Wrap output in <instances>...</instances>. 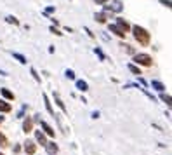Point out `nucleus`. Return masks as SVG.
<instances>
[{
	"label": "nucleus",
	"instance_id": "412c9836",
	"mask_svg": "<svg viewBox=\"0 0 172 155\" xmlns=\"http://www.w3.org/2000/svg\"><path fill=\"white\" fill-rule=\"evenodd\" d=\"M160 98H162V101H165L167 105H170V96H169V94L162 93V94H160Z\"/></svg>",
	"mask_w": 172,
	"mask_h": 155
},
{
	"label": "nucleus",
	"instance_id": "20e7f679",
	"mask_svg": "<svg viewBox=\"0 0 172 155\" xmlns=\"http://www.w3.org/2000/svg\"><path fill=\"white\" fill-rule=\"evenodd\" d=\"M24 150H26L28 155H33L37 152V145L33 141H26V143H24Z\"/></svg>",
	"mask_w": 172,
	"mask_h": 155
},
{
	"label": "nucleus",
	"instance_id": "f8f14e48",
	"mask_svg": "<svg viewBox=\"0 0 172 155\" xmlns=\"http://www.w3.org/2000/svg\"><path fill=\"white\" fill-rule=\"evenodd\" d=\"M31 127H33V120L31 119H26L23 122V131L24 133H31Z\"/></svg>",
	"mask_w": 172,
	"mask_h": 155
},
{
	"label": "nucleus",
	"instance_id": "393cba45",
	"mask_svg": "<svg viewBox=\"0 0 172 155\" xmlns=\"http://www.w3.org/2000/svg\"><path fill=\"white\" fill-rule=\"evenodd\" d=\"M31 75L35 77V80H37V82H40V77L37 75V70H35V68H31Z\"/></svg>",
	"mask_w": 172,
	"mask_h": 155
},
{
	"label": "nucleus",
	"instance_id": "9d476101",
	"mask_svg": "<svg viewBox=\"0 0 172 155\" xmlns=\"http://www.w3.org/2000/svg\"><path fill=\"white\" fill-rule=\"evenodd\" d=\"M151 87H155L158 93H163V91H165V85H163L160 80H151Z\"/></svg>",
	"mask_w": 172,
	"mask_h": 155
},
{
	"label": "nucleus",
	"instance_id": "aec40b11",
	"mask_svg": "<svg viewBox=\"0 0 172 155\" xmlns=\"http://www.w3.org/2000/svg\"><path fill=\"white\" fill-rule=\"evenodd\" d=\"M0 146H9L7 138H5V134H2V133H0Z\"/></svg>",
	"mask_w": 172,
	"mask_h": 155
},
{
	"label": "nucleus",
	"instance_id": "cd10ccee",
	"mask_svg": "<svg viewBox=\"0 0 172 155\" xmlns=\"http://www.w3.org/2000/svg\"><path fill=\"white\" fill-rule=\"evenodd\" d=\"M96 54H97V56H99L101 59H104V54L101 52V49H97V47H96Z\"/></svg>",
	"mask_w": 172,
	"mask_h": 155
},
{
	"label": "nucleus",
	"instance_id": "4be33fe9",
	"mask_svg": "<svg viewBox=\"0 0 172 155\" xmlns=\"http://www.w3.org/2000/svg\"><path fill=\"white\" fill-rule=\"evenodd\" d=\"M5 19H7V23H12V25H19V21H18L16 18H14V16H7Z\"/></svg>",
	"mask_w": 172,
	"mask_h": 155
},
{
	"label": "nucleus",
	"instance_id": "6e6552de",
	"mask_svg": "<svg viewBox=\"0 0 172 155\" xmlns=\"http://www.w3.org/2000/svg\"><path fill=\"white\" fill-rule=\"evenodd\" d=\"M35 138H37V141H38L40 143V145H47V139H45V134L44 133H42V131H37V133H35Z\"/></svg>",
	"mask_w": 172,
	"mask_h": 155
},
{
	"label": "nucleus",
	"instance_id": "39448f33",
	"mask_svg": "<svg viewBox=\"0 0 172 155\" xmlns=\"http://www.w3.org/2000/svg\"><path fill=\"white\" fill-rule=\"evenodd\" d=\"M117 26H118L120 30L124 31V33L129 30V28H130V26H129V23L125 21V19H122V18H117Z\"/></svg>",
	"mask_w": 172,
	"mask_h": 155
},
{
	"label": "nucleus",
	"instance_id": "423d86ee",
	"mask_svg": "<svg viewBox=\"0 0 172 155\" xmlns=\"http://www.w3.org/2000/svg\"><path fill=\"white\" fill-rule=\"evenodd\" d=\"M40 125H42V129H44V133L47 134V136H54V129L51 127V125H49L47 122H44V120H40Z\"/></svg>",
	"mask_w": 172,
	"mask_h": 155
},
{
	"label": "nucleus",
	"instance_id": "4468645a",
	"mask_svg": "<svg viewBox=\"0 0 172 155\" xmlns=\"http://www.w3.org/2000/svg\"><path fill=\"white\" fill-rule=\"evenodd\" d=\"M77 89L82 91V93H85V91H89V85H87L85 80H77Z\"/></svg>",
	"mask_w": 172,
	"mask_h": 155
},
{
	"label": "nucleus",
	"instance_id": "ddd939ff",
	"mask_svg": "<svg viewBox=\"0 0 172 155\" xmlns=\"http://www.w3.org/2000/svg\"><path fill=\"white\" fill-rule=\"evenodd\" d=\"M54 99H56V103H57V107H59V108H61V110L63 112H64V113H66V107H64V103H63V99H61V98H59V94H57V93H54Z\"/></svg>",
	"mask_w": 172,
	"mask_h": 155
},
{
	"label": "nucleus",
	"instance_id": "c756f323",
	"mask_svg": "<svg viewBox=\"0 0 172 155\" xmlns=\"http://www.w3.org/2000/svg\"><path fill=\"white\" fill-rule=\"evenodd\" d=\"M24 110H26V107H23V108H21V112L18 113V117H23V115H24Z\"/></svg>",
	"mask_w": 172,
	"mask_h": 155
},
{
	"label": "nucleus",
	"instance_id": "5701e85b",
	"mask_svg": "<svg viewBox=\"0 0 172 155\" xmlns=\"http://www.w3.org/2000/svg\"><path fill=\"white\" fill-rule=\"evenodd\" d=\"M64 75H66L70 80H73V79H75V73H73V70H66V73H64Z\"/></svg>",
	"mask_w": 172,
	"mask_h": 155
},
{
	"label": "nucleus",
	"instance_id": "f257e3e1",
	"mask_svg": "<svg viewBox=\"0 0 172 155\" xmlns=\"http://www.w3.org/2000/svg\"><path fill=\"white\" fill-rule=\"evenodd\" d=\"M132 31H134V39H136L141 45H148V44H150V33H148L143 26H134Z\"/></svg>",
	"mask_w": 172,
	"mask_h": 155
},
{
	"label": "nucleus",
	"instance_id": "2f4dec72",
	"mask_svg": "<svg viewBox=\"0 0 172 155\" xmlns=\"http://www.w3.org/2000/svg\"><path fill=\"white\" fill-rule=\"evenodd\" d=\"M0 155H4V153H0Z\"/></svg>",
	"mask_w": 172,
	"mask_h": 155
},
{
	"label": "nucleus",
	"instance_id": "b1692460",
	"mask_svg": "<svg viewBox=\"0 0 172 155\" xmlns=\"http://www.w3.org/2000/svg\"><path fill=\"white\" fill-rule=\"evenodd\" d=\"M51 31H52V33H54V35H57V37H61V35H63V33H61V31H59V30H57V28H54V26H51Z\"/></svg>",
	"mask_w": 172,
	"mask_h": 155
},
{
	"label": "nucleus",
	"instance_id": "dca6fc26",
	"mask_svg": "<svg viewBox=\"0 0 172 155\" xmlns=\"http://www.w3.org/2000/svg\"><path fill=\"white\" fill-rule=\"evenodd\" d=\"M45 146H47V150H49V153H57V145H56V143H47V145H45Z\"/></svg>",
	"mask_w": 172,
	"mask_h": 155
},
{
	"label": "nucleus",
	"instance_id": "6ab92c4d",
	"mask_svg": "<svg viewBox=\"0 0 172 155\" xmlns=\"http://www.w3.org/2000/svg\"><path fill=\"white\" fill-rule=\"evenodd\" d=\"M129 70L132 71L134 75H141V70H139V68H137L136 65H129Z\"/></svg>",
	"mask_w": 172,
	"mask_h": 155
},
{
	"label": "nucleus",
	"instance_id": "bb28decb",
	"mask_svg": "<svg viewBox=\"0 0 172 155\" xmlns=\"http://www.w3.org/2000/svg\"><path fill=\"white\" fill-rule=\"evenodd\" d=\"M160 4L165 5V7H170V0H160Z\"/></svg>",
	"mask_w": 172,
	"mask_h": 155
},
{
	"label": "nucleus",
	"instance_id": "0eeeda50",
	"mask_svg": "<svg viewBox=\"0 0 172 155\" xmlns=\"http://www.w3.org/2000/svg\"><path fill=\"white\" fill-rule=\"evenodd\" d=\"M110 31H113L115 35H117V37H120V39H124V37H125V33H124L122 30H120V28L117 26V25H110Z\"/></svg>",
	"mask_w": 172,
	"mask_h": 155
},
{
	"label": "nucleus",
	"instance_id": "c85d7f7f",
	"mask_svg": "<svg viewBox=\"0 0 172 155\" xmlns=\"http://www.w3.org/2000/svg\"><path fill=\"white\" fill-rule=\"evenodd\" d=\"M54 12V7H47V9L44 11V14H52Z\"/></svg>",
	"mask_w": 172,
	"mask_h": 155
},
{
	"label": "nucleus",
	"instance_id": "f03ea898",
	"mask_svg": "<svg viewBox=\"0 0 172 155\" xmlns=\"http://www.w3.org/2000/svg\"><path fill=\"white\" fill-rule=\"evenodd\" d=\"M134 61L141 66H151L153 65V59H151L150 54H144V52H139V54H134Z\"/></svg>",
	"mask_w": 172,
	"mask_h": 155
},
{
	"label": "nucleus",
	"instance_id": "7ed1b4c3",
	"mask_svg": "<svg viewBox=\"0 0 172 155\" xmlns=\"http://www.w3.org/2000/svg\"><path fill=\"white\" fill-rule=\"evenodd\" d=\"M122 9H124V4H122L120 0H115L111 5H106V7H104L106 12H108V11H110V12H120Z\"/></svg>",
	"mask_w": 172,
	"mask_h": 155
},
{
	"label": "nucleus",
	"instance_id": "a878e982",
	"mask_svg": "<svg viewBox=\"0 0 172 155\" xmlns=\"http://www.w3.org/2000/svg\"><path fill=\"white\" fill-rule=\"evenodd\" d=\"M122 47L125 49V51H127V52H130V54H134V49L130 47V45H122Z\"/></svg>",
	"mask_w": 172,
	"mask_h": 155
},
{
	"label": "nucleus",
	"instance_id": "2eb2a0df",
	"mask_svg": "<svg viewBox=\"0 0 172 155\" xmlns=\"http://www.w3.org/2000/svg\"><path fill=\"white\" fill-rule=\"evenodd\" d=\"M94 18H96V21H97V23H106L108 16H106V12H97L96 16H94Z\"/></svg>",
	"mask_w": 172,
	"mask_h": 155
},
{
	"label": "nucleus",
	"instance_id": "7c9ffc66",
	"mask_svg": "<svg viewBox=\"0 0 172 155\" xmlns=\"http://www.w3.org/2000/svg\"><path fill=\"white\" fill-rule=\"evenodd\" d=\"M94 2H96V4H99V5H103V4H106L108 0H94Z\"/></svg>",
	"mask_w": 172,
	"mask_h": 155
},
{
	"label": "nucleus",
	"instance_id": "1a4fd4ad",
	"mask_svg": "<svg viewBox=\"0 0 172 155\" xmlns=\"http://www.w3.org/2000/svg\"><path fill=\"white\" fill-rule=\"evenodd\" d=\"M42 98H44V103H45V108H47V112L51 113V117H54L56 113H54V108H52V105L49 103V98H47V94H44Z\"/></svg>",
	"mask_w": 172,
	"mask_h": 155
},
{
	"label": "nucleus",
	"instance_id": "f3484780",
	"mask_svg": "<svg viewBox=\"0 0 172 155\" xmlns=\"http://www.w3.org/2000/svg\"><path fill=\"white\" fill-rule=\"evenodd\" d=\"M0 93H2V96H4L5 99H14V94L11 93L9 89H2V91H0Z\"/></svg>",
	"mask_w": 172,
	"mask_h": 155
},
{
	"label": "nucleus",
	"instance_id": "a211bd4d",
	"mask_svg": "<svg viewBox=\"0 0 172 155\" xmlns=\"http://www.w3.org/2000/svg\"><path fill=\"white\" fill-rule=\"evenodd\" d=\"M12 58H16V59H18L19 63H23V65L26 63V58H24L23 54H19V52H12Z\"/></svg>",
	"mask_w": 172,
	"mask_h": 155
},
{
	"label": "nucleus",
	"instance_id": "9b49d317",
	"mask_svg": "<svg viewBox=\"0 0 172 155\" xmlns=\"http://www.w3.org/2000/svg\"><path fill=\"white\" fill-rule=\"evenodd\" d=\"M11 108H12V105H11V103L4 101V99H0V112L7 113V112H11Z\"/></svg>",
	"mask_w": 172,
	"mask_h": 155
}]
</instances>
